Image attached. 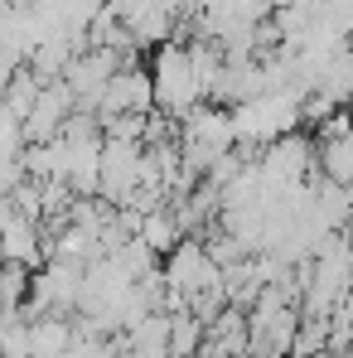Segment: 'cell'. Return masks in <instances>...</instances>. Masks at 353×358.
Here are the masks:
<instances>
[{
    "label": "cell",
    "mask_w": 353,
    "mask_h": 358,
    "mask_svg": "<svg viewBox=\"0 0 353 358\" xmlns=\"http://www.w3.org/2000/svg\"><path fill=\"white\" fill-rule=\"evenodd\" d=\"M150 78H155V112H165V117H175V121H184L199 102H208L189 44H175V39L160 44L155 63H150Z\"/></svg>",
    "instance_id": "obj_1"
},
{
    "label": "cell",
    "mask_w": 353,
    "mask_h": 358,
    "mask_svg": "<svg viewBox=\"0 0 353 358\" xmlns=\"http://www.w3.org/2000/svg\"><path fill=\"white\" fill-rule=\"evenodd\" d=\"M233 131H237V145H247V150H261V145H271L291 131H305L300 126V92L281 87V92H261L252 102H237Z\"/></svg>",
    "instance_id": "obj_2"
},
{
    "label": "cell",
    "mask_w": 353,
    "mask_h": 358,
    "mask_svg": "<svg viewBox=\"0 0 353 358\" xmlns=\"http://www.w3.org/2000/svg\"><path fill=\"white\" fill-rule=\"evenodd\" d=\"M126 112H155V78H150V68H141V63H121L117 73H112V83L102 87V97H97V117L112 121V117H126Z\"/></svg>",
    "instance_id": "obj_3"
},
{
    "label": "cell",
    "mask_w": 353,
    "mask_h": 358,
    "mask_svg": "<svg viewBox=\"0 0 353 358\" xmlns=\"http://www.w3.org/2000/svg\"><path fill=\"white\" fill-rule=\"evenodd\" d=\"M121 63H126V59H121L117 49H82L78 59L68 63L63 83L73 87V97H78L82 112H97V97H102V87L112 83V73H117Z\"/></svg>",
    "instance_id": "obj_4"
},
{
    "label": "cell",
    "mask_w": 353,
    "mask_h": 358,
    "mask_svg": "<svg viewBox=\"0 0 353 358\" xmlns=\"http://www.w3.org/2000/svg\"><path fill=\"white\" fill-rule=\"evenodd\" d=\"M78 112V97H73V87L68 83H44V92H39V102H34V112L24 117V145H44V141H59L63 121Z\"/></svg>",
    "instance_id": "obj_5"
},
{
    "label": "cell",
    "mask_w": 353,
    "mask_h": 358,
    "mask_svg": "<svg viewBox=\"0 0 353 358\" xmlns=\"http://www.w3.org/2000/svg\"><path fill=\"white\" fill-rule=\"evenodd\" d=\"M252 349V324H247V310L242 305H228L208 334H203V358H247Z\"/></svg>",
    "instance_id": "obj_6"
},
{
    "label": "cell",
    "mask_w": 353,
    "mask_h": 358,
    "mask_svg": "<svg viewBox=\"0 0 353 358\" xmlns=\"http://www.w3.org/2000/svg\"><path fill=\"white\" fill-rule=\"evenodd\" d=\"M126 339V349L136 358H170V315L165 310H150V315H141L131 329H121Z\"/></svg>",
    "instance_id": "obj_7"
},
{
    "label": "cell",
    "mask_w": 353,
    "mask_h": 358,
    "mask_svg": "<svg viewBox=\"0 0 353 358\" xmlns=\"http://www.w3.org/2000/svg\"><path fill=\"white\" fill-rule=\"evenodd\" d=\"M29 334H34V358H63L78 339V324L73 315H34Z\"/></svg>",
    "instance_id": "obj_8"
},
{
    "label": "cell",
    "mask_w": 353,
    "mask_h": 358,
    "mask_svg": "<svg viewBox=\"0 0 353 358\" xmlns=\"http://www.w3.org/2000/svg\"><path fill=\"white\" fill-rule=\"evenodd\" d=\"M136 238L145 242L155 257H170V252H175V247L189 238V233H184L179 213L170 208V203H165V208H150V213H141V233H136Z\"/></svg>",
    "instance_id": "obj_9"
},
{
    "label": "cell",
    "mask_w": 353,
    "mask_h": 358,
    "mask_svg": "<svg viewBox=\"0 0 353 358\" xmlns=\"http://www.w3.org/2000/svg\"><path fill=\"white\" fill-rule=\"evenodd\" d=\"M203 334H208V324L194 310H175L170 315V358H199L203 354Z\"/></svg>",
    "instance_id": "obj_10"
},
{
    "label": "cell",
    "mask_w": 353,
    "mask_h": 358,
    "mask_svg": "<svg viewBox=\"0 0 353 358\" xmlns=\"http://www.w3.org/2000/svg\"><path fill=\"white\" fill-rule=\"evenodd\" d=\"M319 175L353 189V131L334 136V141H319Z\"/></svg>",
    "instance_id": "obj_11"
},
{
    "label": "cell",
    "mask_w": 353,
    "mask_h": 358,
    "mask_svg": "<svg viewBox=\"0 0 353 358\" xmlns=\"http://www.w3.org/2000/svg\"><path fill=\"white\" fill-rule=\"evenodd\" d=\"M0 358H34V334L24 310H0Z\"/></svg>",
    "instance_id": "obj_12"
},
{
    "label": "cell",
    "mask_w": 353,
    "mask_h": 358,
    "mask_svg": "<svg viewBox=\"0 0 353 358\" xmlns=\"http://www.w3.org/2000/svg\"><path fill=\"white\" fill-rule=\"evenodd\" d=\"M39 92H44V78H39V73H34V68L24 63V68H20V73L10 78V87H5V97H0V102H5V107H10V112H15L20 121H24L29 112H34Z\"/></svg>",
    "instance_id": "obj_13"
},
{
    "label": "cell",
    "mask_w": 353,
    "mask_h": 358,
    "mask_svg": "<svg viewBox=\"0 0 353 358\" xmlns=\"http://www.w3.org/2000/svg\"><path fill=\"white\" fill-rule=\"evenodd\" d=\"M29 286H34V271L29 266L0 262V310H24L29 305Z\"/></svg>",
    "instance_id": "obj_14"
},
{
    "label": "cell",
    "mask_w": 353,
    "mask_h": 358,
    "mask_svg": "<svg viewBox=\"0 0 353 358\" xmlns=\"http://www.w3.org/2000/svg\"><path fill=\"white\" fill-rule=\"evenodd\" d=\"M329 320H315V315H300V334H295L291 358H324L329 354Z\"/></svg>",
    "instance_id": "obj_15"
},
{
    "label": "cell",
    "mask_w": 353,
    "mask_h": 358,
    "mask_svg": "<svg viewBox=\"0 0 353 358\" xmlns=\"http://www.w3.org/2000/svg\"><path fill=\"white\" fill-rule=\"evenodd\" d=\"M20 68H24V59H20V54H10V49L0 44V97H5V87H10V78H15Z\"/></svg>",
    "instance_id": "obj_16"
},
{
    "label": "cell",
    "mask_w": 353,
    "mask_h": 358,
    "mask_svg": "<svg viewBox=\"0 0 353 358\" xmlns=\"http://www.w3.org/2000/svg\"><path fill=\"white\" fill-rule=\"evenodd\" d=\"M15 10H20L15 0H0V39H5V29H10V20H15Z\"/></svg>",
    "instance_id": "obj_17"
},
{
    "label": "cell",
    "mask_w": 353,
    "mask_h": 358,
    "mask_svg": "<svg viewBox=\"0 0 353 358\" xmlns=\"http://www.w3.org/2000/svg\"><path fill=\"white\" fill-rule=\"evenodd\" d=\"M199 358H203V354H199Z\"/></svg>",
    "instance_id": "obj_18"
}]
</instances>
